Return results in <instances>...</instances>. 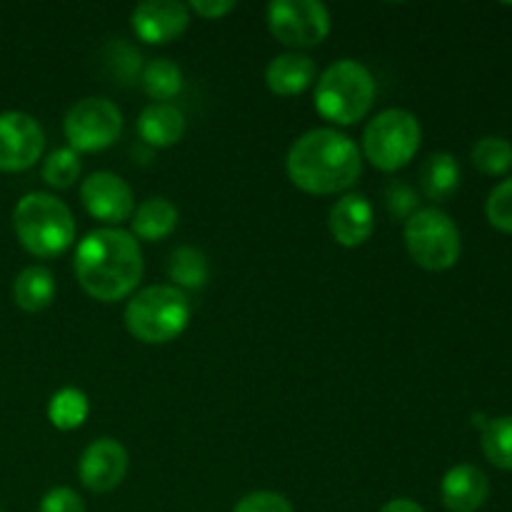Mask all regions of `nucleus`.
Wrapping results in <instances>:
<instances>
[{
    "label": "nucleus",
    "mask_w": 512,
    "mask_h": 512,
    "mask_svg": "<svg viewBox=\"0 0 512 512\" xmlns=\"http://www.w3.org/2000/svg\"><path fill=\"white\" fill-rule=\"evenodd\" d=\"M188 10H193L195 15H200L205 20H220L228 13H233L235 3L233 0H193L188 5Z\"/></svg>",
    "instance_id": "7c9ffc66"
},
{
    "label": "nucleus",
    "mask_w": 512,
    "mask_h": 512,
    "mask_svg": "<svg viewBox=\"0 0 512 512\" xmlns=\"http://www.w3.org/2000/svg\"><path fill=\"white\" fill-rule=\"evenodd\" d=\"M285 168L303 193L335 195L360 178L363 158L353 138L335 128H315L290 145Z\"/></svg>",
    "instance_id": "f03ea898"
},
{
    "label": "nucleus",
    "mask_w": 512,
    "mask_h": 512,
    "mask_svg": "<svg viewBox=\"0 0 512 512\" xmlns=\"http://www.w3.org/2000/svg\"><path fill=\"white\" fill-rule=\"evenodd\" d=\"M423 140L418 118L410 110L388 108L375 115L363 133V153L383 173H395L415 158Z\"/></svg>",
    "instance_id": "423d86ee"
},
{
    "label": "nucleus",
    "mask_w": 512,
    "mask_h": 512,
    "mask_svg": "<svg viewBox=\"0 0 512 512\" xmlns=\"http://www.w3.org/2000/svg\"><path fill=\"white\" fill-rule=\"evenodd\" d=\"M128 473V450L113 438H100L83 450L78 460V478L90 493H110Z\"/></svg>",
    "instance_id": "f8f14e48"
},
{
    "label": "nucleus",
    "mask_w": 512,
    "mask_h": 512,
    "mask_svg": "<svg viewBox=\"0 0 512 512\" xmlns=\"http://www.w3.org/2000/svg\"><path fill=\"white\" fill-rule=\"evenodd\" d=\"M375 103V80L358 60H338L315 85V108L320 118L335 125H355Z\"/></svg>",
    "instance_id": "39448f33"
},
{
    "label": "nucleus",
    "mask_w": 512,
    "mask_h": 512,
    "mask_svg": "<svg viewBox=\"0 0 512 512\" xmlns=\"http://www.w3.org/2000/svg\"><path fill=\"white\" fill-rule=\"evenodd\" d=\"M178 208L170 203L168 198H148L133 210V238L148 240V243H158L165 240L175 228H178Z\"/></svg>",
    "instance_id": "a211bd4d"
},
{
    "label": "nucleus",
    "mask_w": 512,
    "mask_h": 512,
    "mask_svg": "<svg viewBox=\"0 0 512 512\" xmlns=\"http://www.w3.org/2000/svg\"><path fill=\"white\" fill-rule=\"evenodd\" d=\"M490 495V480L475 465H455L443 475L440 500L450 512H475Z\"/></svg>",
    "instance_id": "2eb2a0df"
},
{
    "label": "nucleus",
    "mask_w": 512,
    "mask_h": 512,
    "mask_svg": "<svg viewBox=\"0 0 512 512\" xmlns=\"http://www.w3.org/2000/svg\"><path fill=\"white\" fill-rule=\"evenodd\" d=\"M190 23V10L175 0H145L130 13V25L143 43L165 45L180 38Z\"/></svg>",
    "instance_id": "ddd939ff"
},
{
    "label": "nucleus",
    "mask_w": 512,
    "mask_h": 512,
    "mask_svg": "<svg viewBox=\"0 0 512 512\" xmlns=\"http://www.w3.org/2000/svg\"><path fill=\"white\" fill-rule=\"evenodd\" d=\"M168 278L178 290H200L208 283V258L193 245H180L168 258Z\"/></svg>",
    "instance_id": "412c9836"
},
{
    "label": "nucleus",
    "mask_w": 512,
    "mask_h": 512,
    "mask_svg": "<svg viewBox=\"0 0 512 512\" xmlns=\"http://www.w3.org/2000/svg\"><path fill=\"white\" fill-rule=\"evenodd\" d=\"M385 205H388V213L393 218L408 223L418 213V195H415V190L410 185L398 180V183H390L388 190H385Z\"/></svg>",
    "instance_id": "cd10ccee"
},
{
    "label": "nucleus",
    "mask_w": 512,
    "mask_h": 512,
    "mask_svg": "<svg viewBox=\"0 0 512 512\" xmlns=\"http://www.w3.org/2000/svg\"><path fill=\"white\" fill-rule=\"evenodd\" d=\"M190 300L175 285H150L125 305V328L145 345H163L180 338L190 323Z\"/></svg>",
    "instance_id": "20e7f679"
},
{
    "label": "nucleus",
    "mask_w": 512,
    "mask_h": 512,
    "mask_svg": "<svg viewBox=\"0 0 512 512\" xmlns=\"http://www.w3.org/2000/svg\"><path fill=\"white\" fill-rule=\"evenodd\" d=\"M233 512H295L285 495L273 493V490H255L245 498L238 500Z\"/></svg>",
    "instance_id": "c85d7f7f"
},
{
    "label": "nucleus",
    "mask_w": 512,
    "mask_h": 512,
    "mask_svg": "<svg viewBox=\"0 0 512 512\" xmlns=\"http://www.w3.org/2000/svg\"><path fill=\"white\" fill-rule=\"evenodd\" d=\"M315 80V63L313 58L303 53H283L278 58L270 60L268 70H265V85L270 93L280 95V98H290V95H300L303 90L310 88Z\"/></svg>",
    "instance_id": "dca6fc26"
},
{
    "label": "nucleus",
    "mask_w": 512,
    "mask_h": 512,
    "mask_svg": "<svg viewBox=\"0 0 512 512\" xmlns=\"http://www.w3.org/2000/svg\"><path fill=\"white\" fill-rule=\"evenodd\" d=\"M123 113L108 98H83L65 113L63 133L75 153H100L120 138Z\"/></svg>",
    "instance_id": "6e6552de"
},
{
    "label": "nucleus",
    "mask_w": 512,
    "mask_h": 512,
    "mask_svg": "<svg viewBox=\"0 0 512 512\" xmlns=\"http://www.w3.org/2000/svg\"><path fill=\"white\" fill-rule=\"evenodd\" d=\"M330 235L343 248H358L375 230V213L363 193H348L330 208Z\"/></svg>",
    "instance_id": "4468645a"
},
{
    "label": "nucleus",
    "mask_w": 512,
    "mask_h": 512,
    "mask_svg": "<svg viewBox=\"0 0 512 512\" xmlns=\"http://www.w3.org/2000/svg\"><path fill=\"white\" fill-rule=\"evenodd\" d=\"M75 278L100 303L123 300L143 278V250L133 233L120 228L90 230L75 248Z\"/></svg>",
    "instance_id": "f257e3e1"
},
{
    "label": "nucleus",
    "mask_w": 512,
    "mask_h": 512,
    "mask_svg": "<svg viewBox=\"0 0 512 512\" xmlns=\"http://www.w3.org/2000/svg\"><path fill=\"white\" fill-rule=\"evenodd\" d=\"M420 188H423L425 198L435 200V203L453 198L460 188V165L455 155L443 153V150L430 153L420 168Z\"/></svg>",
    "instance_id": "aec40b11"
},
{
    "label": "nucleus",
    "mask_w": 512,
    "mask_h": 512,
    "mask_svg": "<svg viewBox=\"0 0 512 512\" xmlns=\"http://www.w3.org/2000/svg\"><path fill=\"white\" fill-rule=\"evenodd\" d=\"M485 215L495 230L512 235V178L495 185L485 203Z\"/></svg>",
    "instance_id": "bb28decb"
},
{
    "label": "nucleus",
    "mask_w": 512,
    "mask_h": 512,
    "mask_svg": "<svg viewBox=\"0 0 512 512\" xmlns=\"http://www.w3.org/2000/svg\"><path fill=\"white\" fill-rule=\"evenodd\" d=\"M80 200H83L88 215L105 223L108 228H118L120 223L133 218L135 198L130 185L120 175L98 170L88 175L80 185Z\"/></svg>",
    "instance_id": "9b49d317"
},
{
    "label": "nucleus",
    "mask_w": 512,
    "mask_h": 512,
    "mask_svg": "<svg viewBox=\"0 0 512 512\" xmlns=\"http://www.w3.org/2000/svg\"><path fill=\"white\" fill-rule=\"evenodd\" d=\"M268 28L288 48H313L330 35V13L320 0H273Z\"/></svg>",
    "instance_id": "1a4fd4ad"
},
{
    "label": "nucleus",
    "mask_w": 512,
    "mask_h": 512,
    "mask_svg": "<svg viewBox=\"0 0 512 512\" xmlns=\"http://www.w3.org/2000/svg\"><path fill=\"white\" fill-rule=\"evenodd\" d=\"M45 148V133L38 120L20 110L0 113V170L20 173L33 168Z\"/></svg>",
    "instance_id": "9d476101"
},
{
    "label": "nucleus",
    "mask_w": 512,
    "mask_h": 512,
    "mask_svg": "<svg viewBox=\"0 0 512 512\" xmlns=\"http://www.w3.org/2000/svg\"><path fill=\"white\" fill-rule=\"evenodd\" d=\"M88 413V395L78 388H60L48 403L50 425H53L55 430H63V433L80 428V425L88 420Z\"/></svg>",
    "instance_id": "4be33fe9"
},
{
    "label": "nucleus",
    "mask_w": 512,
    "mask_h": 512,
    "mask_svg": "<svg viewBox=\"0 0 512 512\" xmlns=\"http://www.w3.org/2000/svg\"><path fill=\"white\" fill-rule=\"evenodd\" d=\"M405 248L418 268L430 273L450 270L460 258V230L440 208H420L405 223Z\"/></svg>",
    "instance_id": "0eeeda50"
},
{
    "label": "nucleus",
    "mask_w": 512,
    "mask_h": 512,
    "mask_svg": "<svg viewBox=\"0 0 512 512\" xmlns=\"http://www.w3.org/2000/svg\"><path fill=\"white\" fill-rule=\"evenodd\" d=\"M13 230L35 258H55L75 240V220L68 205L50 193H28L13 210Z\"/></svg>",
    "instance_id": "7ed1b4c3"
},
{
    "label": "nucleus",
    "mask_w": 512,
    "mask_h": 512,
    "mask_svg": "<svg viewBox=\"0 0 512 512\" xmlns=\"http://www.w3.org/2000/svg\"><path fill=\"white\" fill-rule=\"evenodd\" d=\"M380 512H425V510H423V505H418L415 500L395 498V500H388V503L380 508Z\"/></svg>",
    "instance_id": "2f4dec72"
},
{
    "label": "nucleus",
    "mask_w": 512,
    "mask_h": 512,
    "mask_svg": "<svg viewBox=\"0 0 512 512\" xmlns=\"http://www.w3.org/2000/svg\"><path fill=\"white\" fill-rule=\"evenodd\" d=\"M80 178V158L73 148H58L45 158L43 180L55 190H65Z\"/></svg>",
    "instance_id": "a878e982"
},
{
    "label": "nucleus",
    "mask_w": 512,
    "mask_h": 512,
    "mask_svg": "<svg viewBox=\"0 0 512 512\" xmlns=\"http://www.w3.org/2000/svg\"><path fill=\"white\" fill-rule=\"evenodd\" d=\"M38 512H85V505L75 490L53 488L43 495Z\"/></svg>",
    "instance_id": "c756f323"
},
{
    "label": "nucleus",
    "mask_w": 512,
    "mask_h": 512,
    "mask_svg": "<svg viewBox=\"0 0 512 512\" xmlns=\"http://www.w3.org/2000/svg\"><path fill=\"white\" fill-rule=\"evenodd\" d=\"M480 448L495 468L512 470V415L488 420L480 430Z\"/></svg>",
    "instance_id": "b1692460"
},
{
    "label": "nucleus",
    "mask_w": 512,
    "mask_h": 512,
    "mask_svg": "<svg viewBox=\"0 0 512 512\" xmlns=\"http://www.w3.org/2000/svg\"><path fill=\"white\" fill-rule=\"evenodd\" d=\"M140 83H143L148 98L158 100V103H168L183 90V70L173 60L155 58L145 65Z\"/></svg>",
    "instance_id": "5701e85b"
},
{
    "label": "nucleus",
    "mask_w": 512,
    "mask_h": 512,
    "mask_svg": "<svg viewBox=\"0 0 512 512\" xmlns=\"http://www.w3.org/2000/svg\"><path fill=\"white\" fill-rule=\"evenodd\" d=\"M470 160L475 168L485 175H505L512 170V143L498 135H488V138L478 140L470 150Z\"/></svg>",
    "instance_id": "393cba45"
},
{
    "label": "nucleus",
    "mask_w": 512,
    "mask_h": 512,
    "mask_svg": "<svg viewBox=\"0 0 512 512\" xmlns=\"http://www.w3.org/2000/svg\"><path fill=\"white\" fill-rule=\"evenodd\" d=\"M138 135L153 148H170L185 135V115L173 103H153L140 113Z\"/></svg>",
    "instance_id": "f3484780"
},
{
    "label": "nucleus",
    "mask_w": 512,
    "mask_h": 512,
    "mask_svg": "<svg viewBox=\"0 0 512 512\" xmlns=\"http://www.w3.org/2000/svg\"><path fill=\"white\" fill-rule=\"evenodd\" d=\"M55 298V278L43 265H28L13 280V300L25 313H40Z\"/></svg>",
    "instance_id": "6ab92c4d"
}]
</instances>
